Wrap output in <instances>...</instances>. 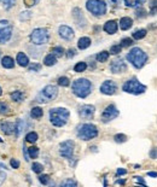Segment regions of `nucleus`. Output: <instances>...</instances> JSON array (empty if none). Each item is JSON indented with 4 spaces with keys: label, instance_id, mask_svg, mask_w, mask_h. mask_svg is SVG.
Masks as SVG:
<instances>
[{
    "label": "nucleus",
    "instance_id": "nucleus-1",
    "mask_svg": "<svg viewBox=\"0 0 157 187\" xmlns=\"http://www.w3.org/2000/svg\"><path fill=\"white\" fill-rule=\"evenodd\" d=\"M69 111L64 108H56L50 111L51 123L56 127H63L69 120Z\"/></svg>",
    "mask_w": 157,
    "mask_h": 187
},
{
    "label": "nucleus",
    "instance_id": "nucleus-2",
    "mask_svg": "<svg viewBox=\"0 0 157 187\" xmlns=\"http://www.w3.org/2000/svg\"><path fill=\"white\" fill-rule=\"evenodd\" d=\"M127 59L132 63L137 69H140L145 65V63L148 61V56L141 48L134 47V48H132V51L127 55Z\"/></svg>",
    "mask_w": 157,
    "mask_h": 187
},
{
    "label": "nucleus",
    "instance_id": "nucleus-3",
    "mask_svg": "<svg viewBox=\"0 0 157 187\" xmlns=\"http://www.w3.org/2000/svg\"><path fill=\"white\" fill-rule=\"evenodd\" d=\"M92 83L87 78H78L73 83V92L80 98H86L91 93Z\"/></svg>",
    "mask_w": 157,
    "mask_h": 187
},
{
    "label": "nucleus",
    "instance_id": "nucleus-4",
    "mask_svg": "<svg viewBox=\"0 0 157 187\" xmlns=\"http://www.w3.org/2000/svg\"><path fill=\"white\" fill-rule=\"evenodd\" d=\"M98 134V129L94 125H91V123H86V125H82L80 128H78V136L82 140H91L97 136Z\"/></svg>",
    "mask_w": 157,
    "mask_h": 187
},
{
    "label": "nucleus",
    "instance_id": "nucleus-5",
    "mask_svg": "<svg viewBox=\"0 0 157 187\" xmlns=\"http://www.w3.org/2000/svg\"><path fill=\"white\" fill-rule=\"evenodd\" d=\"M122 89L127 92V93H132V94H141L146 91V87L144 85H141L140 82L137 80V78H131L126 82Z\"/></svg>",
    "mask_w": 157,
    "mask_h": 187
},
{
    "label": "nucleus",
    "instance_id": "nucleus-6",
    "mask_svg": "<svg viewBox=\"0 0 157 187\" xmlns=\"http://www.w3.org/2000/svg\"><path fill=\"white\" fill-rule=\"evenodd\" d=\"M86 8L95 16H102L106 12V4L102 0H88L86 3Z\"/></svg>",
    "mask_w": 157,
    "mask_h": 187
},
{
    "label": "nucleus",
    "instance_id": "nucleus-7",
    "mask_svg": "<svg viewBox=\"0 0 157 187\" xmlns=\"http://www.w3.org/2000/svg\"><path fill=\"white\" fill-rule=\"evenodd\" d=\"M30 40L35 45H44L48 41V33L46 29L38 28V29L33 30V33L30 34Z\"/></svg>",
    "mask_w": 157,
    "mask_h": 187
},
{
    "label": "nucleus",
    "instance_id": "nucleus-8",
    "mask_svg": "<svg viewBox=\"0 0 157 187\" xmlns=\"http://www.w3.org/2000/svg\"><path fill=\"white\" fill-rule=\"evenodd\" d=\"M58 94V89L56 86H52V85H48L46 86L42 92L40 93V95L38 97V101H41V103H46V101L53 100Z\"/></svg>",
    "mask_w": 157,
    "mask_h": 187
},
{
    "label": "nucleus",
    "instance_id": "nucleus-9",
    "mask_svg": "<svg viewBox=\"0 0 157 187\" xmlns=\"http://www.w3.org/2000/svg\"><path fill=\"white\" fill-rule=\"evenodd\" d=\"M12 35V25L8 21H0V44L8 42Z\"/></svg>",
    "mask_w": 157,
    "mask_h": 187
},
{
    "label": "nucleus",
    "instance_id": "nucleus-10",
    "mask_svg": "<svg viewBox=\"0 0 157 187\" xmlns=\"http://www.w3.org/2000/svg\"><path fill=\"white\" fill-rule=\"evenodd\" d=\"M74 141L67 140L61 144V148H59V152L63 157L65 158H71L73 153H74Z\"/></svg>",
    "mask_w": 157,
    "mask_h": 187
},
{
    "label": "nucleus",
    "instance_id": "nucleus-11",
    "mask_svg": "<svg viewBox=\"0 0 157 187\" xmlns=\"http://www.w3.org/2000/svg\"><path fill=\"white\" fill-rule=\"evenodd\" d=\"M118 116V110L114 105H109L106 109L103 111L102 114V121L103 122H109L111 120L116 118Z\"/></svg>",
    "mask_w": 157,
    "mask_h": 187
},
{
    "label": "nucleus",
    "instance_id": "nucleus-12",
    "mask_svg": "<svg viewBox=\"0 0 157 187\" xmlns=\"http://www.w3.org/2000/svg\"><path fill=\"white\" fill-rule=\"evenodd\" d=\"M110 69L114 74H118V72H125L127 70V65L126 63L123 62V59L118 58V59H115L112 61L111 65H110Z\"/></svg>",
    "mask_w": 157,
    "mask_h": 187
},
{
    "label": "nucleus",
    "instance_id": "nucleus-13",
    "mask_svg": "<svg viewBox=\"0 0 157 187\" xmlns=\"http://www.w3.org/2000/svg\"><path fill=\"white\" fill-rule=\"evenodd\" d=\"M116 91H117L116 83H115L114 81H110V80L105 81V82H103V85L100 86V92L104 94H108V95L114 94Z\"/></svg>",
    "mask_w": 157,
    "mask_h": 187
},
{
    "label": "nucleus",
    "instance_id": "nucleus-14",
    "mask_svg": "<svg viewBox=\"0 0 157 187\" xmlns=\"http://www.w3.org/2000/svg\"><path fill=\"white\" fill-rule=\"evenodd\" d=\"M94 106L92 105H84V106H81L80 110H78V114H80V116L81 118H85V120H89V118H92L94 115Z\"/></svg>",
    "mask_w": 157,
    "mask_h": 187
},
{
    "label": "nucleus",
    "instance_id": "nucleus-15",
    "mask_svg": "<svg viewBox=\"0 0 157 187\" xmlns=\"http://www.w3.org/2000/svg\"><path fill=\"white\" fill-rule=\"evenodd\" d=\"M73 16H74V19H75V22L78 23V27H85V25H86V19H85V17H84L82 11L78 8L73 10Z\"/></svg>",
    "mask_w": 157,
    "mask_h": 187
},
{
    "label": "nucleus",
    "instance_id": "nucleus-16",
    "mask_svg": "<svg viewBox=\"0 0 157 187\" xmlns=\"http://www.w3.org/2000/svg\"><path fill=\"white\" fill-rule=\"evenodd\" d=\"M59 35L64 40H71L74 38V31L68 25H61L59 27Z\"/></svg>",
    "mask_w": 157,
    "mask_h": 187
},
{
    "label": "nucleus",
    "instance_id": "nucleus-17",
    "mask_svg": "<svg viewBox=\"0 0 157 187\" xmlns=\"http://www.w3.org/2000/svg\"><path fill=\"white\" fill-rule=\"evenodd\" d=\"M0 128L6 135H11V134H14L16 132V125L11 123V122H1Z\"/></svg>",
    "mask_w": 157,
    "mask_h": 187
},
{
    "label": "nucleus",
    "instance_id": "nucleus-18",
    "mask_svg": "<svg viewBox=\"0 0 157 187\" xmlns=\"http://www.w3.org/2000/svg\"><path fill=\"white\" fill-rule=\"evenodd\" d=\"M104 30L108 34H115L117 31V23L116 21H108L104 24Z\"/></svg>",
    "mask_w": 157,
    "mask_h": 187
},
{
    "label": "nucleus",
    "instance_id": "nucleus-19",
    "mask_svg": "<svg viewBox=\"0 0 157 187\" xmlns=\"http://www.w3.org/2000/svg\"><path fill=\"white\" fill-rule=\"evenodd\" d=\"M132 24H133L132 18H129V17H123V18H121V21H120V28H121L122 30H128V29L132 27Z\"/></svg>",
    "mask_w": 157,
    "mask_h": 187
},
{
    "label": "nucleus",
    "instance_id": "nucleus-20",
    "mask_svg": "<svg viewBox=\"0 0 157 187\" xmlns=\"http://www.w3.org/2000/svg\"><path fill=\"white\" fill-rule=\"evenodd\" d=\"M17 62H18V64L21 67H27L29 64V59H28V57L24 55L23 52H19L17 55Z\"/></svg>",
    "mask_w": 157,
    "mask_h": 187
},
{
    "label": "nucleus",
    "instance_id": "nucleus-21",
    "mask_svg": "<svg viewBox=\"0 0 157 187\" xmlns=\"http://www.w3.org/2000/svg\"><path fill=\"white\" fill-rule=\"evenodd\" d=\"M1 64H3V67H4V68H6V69H11V68H14L15 62H14V59H12L11 57H4V58L1 59Z\"/></svg>",
    "mask_w": 157,
    "mask_h": 187
},
{
    "label": "nucleus",
    "instance_id": "nucleus-22",
    "mask_svg": "<svg viewBox=\"0 0 157 187\" xmlns=\"http://www.w3.org/2000/svg\"><path fill=\"white\" fill-rule=\"evenodd\" d=\"M89 45H91V39H89V38H86V36H85V38H81L78 42V46L80 50H85L87 47H89Z\"/></svg>",
    "mask_w": 157,
    "mask_h": 187
},
{
    "label": "nucleus",
    "instance_id": "nucleus-23",
    "mask_svg": "<svg viewBox=\"0 0 157 187\" xmlns=\"http://www.w3.org/2000/svg\"><path fill=\"white\" fill-rule=\"evenodd\" d=\"M56 63H57V58H56L55 55H48L45 57V59H44V64L47 65V67H52V65H55Z\"/></svg>",
    "mask_w": 157,
    "mask_h": 187
},
{
    "label": "nucleus",
    "instance_id": "nucleus-24",
    "mask_svg": "<svg viewBox=\"0 0 157 187\" xmlns=\"http://www.w3.org/2000/svg\"><path fill=\"white\" fill-rule=\"evenodd\" d=\"M44 115V111L41 108H33L30 112V116L33 118H40V117Z\"/></svg>",
    "mask_w": 157,
    "mask_h": 187
},
{
    "label": "nucleus",
    "instance_id": "nucleus-25",
    "mask_svg": "<svg viewBox=\"0 0 157 187\" xmlns=\"http://www.w3.org/2000/svg\"><path fill=\"white\" fill-rule=\"evenodd\" d=\"M23 131H24V122L22 120H19V121H17V123H16V135L19 136Z\"/></svg>",
    "mask_w": 157,
    "mask_h": 187
},
{
    "label": "nucleus",
    "instance_id": "nucleus-26",
    "mask_svg": "<svg viewBox=\"0 0 157 187\" xmlns=\"http://www.w3.org/2000/svg\"><path fill=\"white\" fill-rule=\"evenodd\" d=\"M11 98H12L14 101H21V100H23L24 93L21 92V91H16V92H14V93L11 94Z\"/></svg>",
    "mask_w": 157,
    "mask_h": 187
},
{
    "label": "nucleus",
    "instance_id": "nucleus-27",
    "mask_svg": "<svg viewBox=\"0 0 157 187\" xmlns=\"http://www.w3.org/2000/svg\"><path fill=\"white\" fill-rule=\"evenodd\" d=\"M144 3V0H125V4L129 8H135Z\"/></svg>",
    "mask_w": 157,
    "mask_h": 187
},
{
    "label": "nucleus",
    "instance_id": "nucleus-28",
    "mask_svg": "<svg viewBox=\"0 0 157 187\" xmlns=\"http://www.w3.org/2000/svg\"><path fill=\"white\" fill-rule=\"evenodd\" d=\"M108 58H109V52H106V51H103V52L97 55V61L98 62H106Z\"/></svg>",
    "mask_w": 157,
    "mask_h": 187
},
{
    "label": "nucleus",
    "instance_id": "nucleus-29",
    "mask_svg": "<svg viewBox=\"0 0 157 187\" xmlns=\"http://www.w3.org/2000/svg\"><path fill=\"white\" fill-rule=\"evenodd\" d=\"M25 140L28 141V142H35V141L38 140V134L35 132H30L27 134V136H25Z\"/></svg>",
    "mask_w": 157,
    "mask_h": 187
},
{
    "label": "nucleus",
    "instance_id": "nucleus-30",
    "mask_svg": "<svg viewBox=\"0 0 157 187\" xmlns=\"http://www.w3.org/2000/svg\"><path fill=\"white\" fill-rule=\"evenodd\" d=\"M145 35H146V30H145V29H139V30H137L135 33H133V38L135 40L143 39Z\"/></svg>",
    "mask_w": 157,
    "mask_h": 187
},
{
    "label": "nucleus",
    "instance_id": "nucleus-31",
    "mask_svg": "<svg viewBox=\"0 0 157 187\" xmlns=\"http://www.w3.org/2000/svg\"><path fill=\"white\" fill-rule=\"evenodd\" d=\"M28 153H29L30 158H36L39 155V148L35 147V146H31V147L28 148Z\"/></svg>",
    "mask_w": 157,
    "mask_h": 187
},
{
    "label": "nucleus",
    "instance_id": "nucleus-32",
    "mask_svg": "<svg viewBox=\"0 0 157 187\" xmlns=\"http://www.w3.org/2000/svg\"><path fill=\"white\" fill-rule=\"evenodd\" d=\"M87 68V64L85 62H80L78 63L76 65H75V68H74V70L76 71V72H82V71H85Z\"/></svg>",
    "mask_w": 157,
    "mask_h": 187
},
{
    "label": "nucleus",
    "instance_id": "nucleus-33",
    "mask_svg": "<svg viewBox=\"0 0 157 187\" xmlns=\"http://www.w3.org/2000/svg\"><path fill=\"white\" fill-rule=\"evenodd\" d=\"M69 78L68 77H65V76H62V77H59L58 78V85L59 86H62V87H68L69 86Z\"/></svg>",
    "mask_w": 157,
    "mask_h": 187
},
{
    "label": "nucleus",
    "instance_id": "nucleus-34",
    "mask_svg": "<svg viewBox=\"0 0 157 187\" xmlns=\"http://www.w3.org/2000/svg\"><path fill=\"white\" fill-rule=\"evenodd\" d=\"M31 169H33V172L36 173V174H40V173L44 170V167L41 165L40 163H33L31 165Z\"/></svg>",
    "mask_w": 157,
    "mask_h": 187
},
{
    "label": "nucleus",
    "instance_id": "nucleus-35",
    "mask_svg": "<svg viewBox=\"0 0 157 187\" xmlns=\"http://www.w3.org/2000/svg\"><path fill=\"white\" fill-rule=\"evenodd\" d=\"M61 186H63V187H74V186H76V181H74V180H71V179H68V180H65V181H63L62 184H61Z\"/></svg>",
    "mask_w": 157,
    "mask_h": 187
},
{
    "label": "nucleus",
    "instance_id": "nucleus-36",
    "mask_svg": "<svg viewBox=\"0 0 157 187\" xmlns=\"http://www.w3.org/2000/svg\"><path fill=\"white\" fill-rule=\"evenodd\" d=\"M52 55H55L56 57H62L64 55V50H63L62 47H55L52 50Z\"/></svg>",
    "mask_w": 157,
    "mask_h": 187
},
{
    "label": "nucleus",
    "instance_id": "nucleus-37",
    "mask_svg": "<svg viewBox=\"0 0 157 187\" xmlns=\"http://www.w3.org/2000/svg\"><path fill=\"white\" fill-rule=\"evenodd\" d=\"M114 139L116 142H125L127 140V136H126L125 134H116L115 136H114Z\"/></svg>",
    "mask_w": 157,
    "mask_h": 187
},
{
    "label": "nucleus",
    "instance_id": "nucleus-38",
    "mask_svg": "<svg viewBox=\"0 0 157 187\" xmlns=\"http://www.w3.org/2000/svg\"><path fill=\"white\" fill-rule=\"evenodd\" d=\"M121 48H122L121 45H114V46H111V48H110V52L112 55H117V53L121 52Z\"/></svg>",
    "mask_w": 157,
    "mask_h": 187
},
{
    "label": "nucleus",
    "instance_id": "nucleus-39",
    "mask_svg": "<svg viewBox=\"0 0 157 187\" xmlns=\"http://www.w3.org/2000/svg\"><path fill=\"white\" fill-rule=\"evenodd\" d=\"M3 3H4V4H3V5H4V8L8 10V8H11L16 4V0H4Z\"/></svg>",
    "mask_w": 157,
    "mask_h": 187
},
{
    "label": "nucleus",
    "instance_id": "nucleus-40",
    "mask_svg": "<svg viewBox=\"0 0 157 187\" xmlns=\"http://www.w3.org/2000/svg\"><path fill=\"white\" fill-rule=\"evenodd\" d=\"M8 104H5L4 101H0V114H8Z\"/></svg>",
    "mask_w": 157,
    "mask_h": 187
},
{
    "label": "nucleus",
    "instance_id": "nucleus-41",
    "mask_svg": "<svg viewBox=\"0 0 157 187\" xmlns=\"http://www.w3.org/2000/svg\"><path fill=\"white\" fill-rule=\"evenodd\" d=\"M132 44H133V41H132V39H129V38H126V39H123L121 41V46L122 47H128L131 46Z\"/></svg>",
    "mask_w": 157,
    "mask_h": 187
},
{
    "label": "nucleus",
    "instance_id": "nucleus-42",
    "mask_svg": "<svg viewBox=\"0 0 157 187\" xmlns=\"http://www.w3.org/2000/svg\"><path fill=\"white\" fill-rule=\"evenodd\" d=\"M39 181L42 184V185H47V184H48V181H50V178H48V175H40Z\"/></svg>",
    "mask_w": 157,
    "mask_h": 187
},
{
    "label": "nucleus",
    "instance_id": "nucleus-43",
    "mask_svg": "<svg viewBox=\"0 0 157 187\" xmlns=\"http://www.w3.org/2000/svg\"><path fill=\"white\" fill-rule=\"evenodd\" d=\"M23 1H24V5H25L27 8H31V6H34L35 4H38L39 0H23Z\"/></svg>",
    "mask_w": 157,
    "mask_h": 187
},
{
    "label": "nucleus",
    "instance_id": "nucleus-44",
    "mask_svg": "<svg viewBox=\"0 0 157 187\" xmlns=\"http://www.w3.org/2000/svg\"><path fill=\"white\" fill-rule=\"evenodd\" d=\"M135 15H137V17H145L146 16V12H145V10L143 8H139L138 10H137V12H135Z\"/></svg>",
    "mask_w": 157,
    "mask_h": 187
},
{
    "label": "nucleus",
    "instance_id": "nucleus-45",
    "mask_svg": "<svg viewBox=\"0 0 157 187\" xmlns=\"http://www.w3.org/2000/svg\"><path fill=\"white\" fill-rule=\"evenodd\" d=\"M30 12L29 11H25V12H22L21 16H19V18L22 19V21H25V19H29L30 18Z\"/></svg>",
    "mask_w": 157,
    "mask_h": 187
},
{
    "label": "nucleus",
    "instance_id": "nucleus-46",
    "mask_svg": "<svg viewBox=\"0 0 157 187\" xmlns=\"http://www.w3.org/2000/svg\"><path fill=\"white\" fill-rule=\"evenodd\" d=\"M41 69V65L40 64H31L29 67V71H39Z\"/></svg>",
    "mask_w": 157,
    "mask_h": 187
},
{
    "label": "nucleus",
    "instance_id": "nucleus-47",
    "mask_svg": "<svg viewBox=\"0 0 157 187\" xmlns=\"http://www.w3.org/2000/svg\"><path fill=\"white\" fill-rule=\"evenodd\" d=\"M150 157L154 158V159H156L157 158V147H154L151 151H150Z\"/></svg>",
    "mask_w": 157,
    "mask_h": 187
},
{
    "label": "nucleus",
    "instance_id": "nucleus-48",
    "mask_svg": "<svg viewBox=\"0 0 157 187\" xmlns=\"http://www.w3.org/2000/svg\"><path fill=\"white\" fill-rule=\"evenodd\" d=\"M10 164H11V167H12V168H15V169H17V168L19 167V162H18L17 159H11Z\"/></svg>",
    "mask_w": 157,
    "mask_h": 187
},
{
    "label": "nucleus",
    "instance_id": "nucleus-49",
    "mask_svg": "<svg viewBox=\"0 0 157 187\" xmlns=\"http://www.w3.org/2000/svg\"><path fill=\"white\" fill-rule=\"evenodd\" d=\"M111 6H118L121 4V0H108Z\"/></svg>",
    "mask_w": 157,
    "mask_h": 187
},
{
    "label": "nucleus",
    "instance_id": "nucleus-50",
    "mask_svg": "<svg viewBox=\"0 0 157 187\" xmlns=\"http://www.w3.org/2000/svg\"><path fill=\"white\" fill-rule=\"evenodd\" d=\"M67 56H68V58H73V57L75 56V50H69Z\"/></svg>",
    "mask_w": 157,
    "mask_h": 187
},
{
    "label": "nucleus",
    "instance_id": "nucleus-51",
    "mask_svg": "<svg viewBox=\"0 0 157 187\" xmlns=\"http://www.w3.org/2000/svg\"><path fill=\"white\" fill-rule=\"evenodd\" d=\"M5 179H6V175H5V174H4L3 172H0V185H1V184L5 181Z\"/></svg>",
    "mask_w": 157,
    "mask_h": 187
},
{
    "label": "nucleus",
    "instance_id": "nucleus-52",
    "mask_svg": "<svg viewBox=\"0 0 157 187\" xmlns=\"http://www.w3.org/2000/svg\"><path fill=\"white\" fill-rule=\"evenodd\" d=\"M150 8H157V0H151Z\"/></svg>",
    "mask_w": 157,
    "mask_h": 187
},
{
    "label": "nucleus",
    "instance_id": "nucleus-53",
    "mask_svg": "<svg viewBox=\"0 0 157 187\" xmlns=\"http://www.w3.org/2000/svg\"><path fill=\"white\" fill-rule=\"evenodd\" d=\"M150 13H151V15H156L157 8H150Z\"/></svg>",
    "mask_w": 157,
    "mask_h": 187
},
{
    "label": "nucleus",
    "instance_id": "nucleus-54",
    "mask_svg": "<svg viewBox=\"0 0 157 187\" xmlns=\"http://www.w3.org/2000/svg\"><path fill=\"white\" fill-rule=\"evenodd\" d=\"M126 173H127V172H126L125 169H118V170H117V175H123V174H126Z\"/></svg>",
    "mask_w": 157,
    "mask_h": 187
},
{
    "label": "nucleus",
    "instance_id": "nucleus-55",
    "mask_svg": "<svg viewBox=\"0 0 157 187\" xmlns=\"http://www.w3.org/2000/svg\"><path fill=\"white\" fill-rule=\"evenodd\" d=\"M148 175H149V176H154V178H156L157 173L156 172H149V173H148Z\"/></svg>",
    "mask_w": 157,
    "mask_h": 187
},
{
    "label": "nucleus",
    "instance_id": "nucleus-56",
    "mask_svg": "<svg viewBox=\"0 0 157 187\" xmlns=\"http://www.w3.org/2000/svg\"><path fill=\"white\" fill-rule=\"evenodd\" d=\"M125 180H117V181H116V184H120V185H125Z\"/></svg>",
    "mask_w": 157,
    "mask_h": 187
},
{
    "label": "nucleus",
    "instance_id": "nucleus-57",
    "mask_svg": "<svg viewBox=\"0 0 157 187\" xmlns=\"http://www.w3.org/2000/svg\"><path fill=\"white\" fill-rule=\"evenodd\" d=\"M0 168H4V169H6V165L3 163H0Z\"/></svg>",
    "mask_w": 157,
    "mask_h": 187
},
{
    "label": "nucleus",
    "instance_id": "nucleus-58",
    "mask_svg": "<svg viewBox=\"0 0 157 187\" xmlns=\"http://www.w3.org/2000/svg\"><path fill=\"white\" fill-rule=\"evenodd\" d=\"M1 93H3V91H1V88H0V95H1Z\"/></svg>",
    "mask_w": 157,
    "mask_h": 187
},
{
    "label": "nucleus",
    "instance_id": "nucleus-59",
    "mask_svg": "<svg viewBox=\"0 0 157 187\" xmlns=\"http://www.w3.org/2000/svg\"><path fill=\"white\" fill-rule=\"evenodd\" d=\"M0 142H3V139H1V138H0Z\"/></svg>",
    "mask_w": 157,
    "mask_h": 187
}]
</instances>
